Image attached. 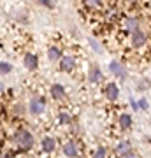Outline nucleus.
I'll use <instances>...</instances> for the list:
<instances>
[{
    "instance_id": "16",
    "label": "nucleus",
    "mask_w": 151,
    "mask_h": 158,
    "mask_svg": "<svg viewBox=\"0 0 151 158\" xmlns=\"http://www.w3.org/2000/svg\"><path fill=\"white\" fill-rule=\"evenodd\" d=\"M149 88H151L149 79H146V77L139 79V83H137V91H144V90H149Z\"/></svg>"
},
{
    "instance_id": "7",
    "label": "nucleus",
    "mask_w": 151,
    "mask_h": 158,
    "mask_svg": "<svg viewBox=\"0 0 151 158\" xmlns=\"http://www.w3.org/2000/svg\"><path fill=\"white\" fill-rule=\"evenodd\" d=\"M23 63H25V67H27L28 70H35V69L39 67V58H37V55H34V53H27L25 58H23Z\"/></svg>"
},
{
    "instance_id": "12",
    "label": "nucleus",
    "mask_w": 151,
    "mask_h": 158,
    "mask_svg": "<svg viewBox=\"0 0 151 158\" xmlns=\"http://www.w3.org/2000/svg\"><path fill=\"white\" fill-rule=\"evenodd\" d=\"M42 151L46 153H51V151H55V148H56V141L53 139V137H44L42 139Z\"/></svg>"
},
{
    "instance_id": "26",
    "label": "nucleus",
    "mask_w": 151,
    "mask_h": 158,
    "mask_svg": "<svg viewBox=\"0 0 151 158\" xmlns=\"http://www.w3.org/2000/svg\"><path fill=\"white\" fill-rule=\"evenodd\" d=\"M14 111H16V113H23V106H16V107H14Z\"/></svg>"
},
{
    "instance_id": "18",
    "label": "nucleus",
    "mask_w": 151,
    "mask_h": 158,
    "mask_svg": "<svg viewBox=\"0 0 151 158\" xmlns=\"http://www.w3.org/2000/svg\"><path fill=\"white\" fill-rule=\"evenodd\" d=\"M58 121L62 125H69L72 119H70V114H67V113H60L58 114Z\"/></svg>"
},
{
    "instance_id": "2",
    "label": "nucleus",
    "mask_w": 151,
    "mask_h": 158,
    "mask_svg": "<svg viewBox=\"0 0 151 158\" xmlns=\"http://www.w3.org/2000/svg\"><path fill=\"white\" fill-rule=\"evenodd\" d=\"M146 40H148L146 32H142V30H139V28L130 34V42H132V48H135V49H139V48L146 46Z\"/></svg>"
},
{
    "instance_id": "11",
    "label": "nucleus",
    "mask_w": 151,
    "mask_h": 158,
    "mask_svg": "<svg viewBox=\"0 0 151 158\" xmlns=\"http://www.w3.org/2000/svg\"><path fill=\"white\" fill-rule=\"evenodd\" d=\"M114 151H116V155L123 156V155L132 151V144H130L128 141H121V142H118V146L114 148Z\"/></svg>"
},
{
    "instance_id": "3",
    "label": "nucleus",
    "mask_w": 151,
    "mask_h": 158,
    "mask_svg": "<svg viewBox=\"0 0 151 158\" xmlns=\"http://www.w3.org/2000/svg\"><path fill=\"white\" fill-rule=\"evenodd\" d=\"M46 109V102L42 97H34L32 100H30V104H28V111H30V114H42Z\"/></svg>"
},
{
    "instance_id": "14",
    "label": "nucleus",
    "mask_w": 151,
    "mask_h": 158,
    "mask_svg": "<svg viewBox=\"0 0 151 158\" xmlns=\"http://www.w3.org/2000/svg\"><path fill=\"white\" fill-rule=\"evenodd\" d=\"M125 28H127L128 34L135 32V30L139 28V19H137V18H127V19H125Z\"/></svg>"
},
{
    "instance_id": "13",
    "label": "nucleus",
    "mask_w": 151,
    "mask_h": 158,
    "mask_svg": "<svg viewBox=\"0 0 151 158\" xmlns=\"http://www.w3.org/2000/svg\"><path fill=\"white\" fill-rule=\"evenodd\" d=\"M118 123H120V128L121 130L132 128V116H130V114H121V116L118 118Z\"/></svg>"
},
{
    "instance_id": "8",
    "label": "nucleus",
    "mask_w": 151,
    "mask_h": 158,
    "mask_svg": "<svg viewBox=\"0 0 151 158\" xmlns=\"http://www.w3.org/2000/svg\"><path fill=\"white\" fill-rule=\"evenodd\" d=\"M102 70L97 65H91L90 67V70H88V79H90V83H93V85H97V83H100L102 81Z\"/></svg>"
},
{
    "instance_id": "4",
    "label": "nucleus",
    "mask_w": 151,
    "mask_h": 158,
    "mask_svg": "<svg viewBox=\"0 0 151 158\" xmlns=\"http://www.w3.org/2000/svg\"><path fill=\"white\" fill-rule=\"evenodd\" d=\"M109 70H111L112 76H118V77H121V79H125L127 76H128L127 67H125L123 63H120V62H111L109 63Z\"/></svg>"
},
{
    "instance_id": "1",
    "label": "nucleus",
    "mask_w": 151,
    "mask_h": 158,
    "mask_svg": "<svg viewBox=\"0 0 151 158\" xmlns=\"http://www.w3.org/2000/svg\"><path fill=\"white\" fill-rule=\"evenodd\" d=\"M14 142H16L21 149H30V148L34 146V135H32L28 130L21 128L14 134Z\"/></svg>"
},
{
    "instance_id": "28",
    "label": "nucleus",
    "mask_w": 151,
    "mask_h": 158,
    "mask_svg": "<svg viewBox=\"0 0 151 158\" xmlns=\"http://www.w3.org/2000/svg\"><path fill=\"white\" fill-rule=\"evenodd\" d=\"M128 2H137V0H128Z\"/></svg>"
},
{
    "instance_id": "25",
    "label": "nucleus",
    "mask_w": 151,
    "mask_h": 158,
    "mask_svg": "<svg viewBox=\"0 0 151 158\" xmlns=\"http://www.w3.org/2000/svg\"><path fill=\"white\" fill-rule=\"evenodd\" d=\"M130 106H132V109H134V111H137V109H139V104H137L135 100H132V102H130Z\"/></svg>"
},
{
    "instance_id": "6",
    "label": "nucleus",
    "mask_w": 151,
    "mask_h": 158,
    "mask_svg": "<svg viewBox=\"0 0 151 158\" xmlns=\"http://www.w3.org/2000/svg\"><path fill=\"white\" fill-rule=\"evenodd\" d=\"M76 69V58L74 56H62L60 58V70L62 72H72Z\"/></svg>"
},
{
    "instance_id": "27",
    "label": "nucleus",
    "mask_w": 151,
    "mask_h": 158,
    "mask_svg": "<svg viewBox=\"0 0 151 158\" xmlns=\"http://www.w3.org/2000/svg\"><path fill=\"white\" fill-rule=\"evenodd\" d=\"M0 91H4V85L2 83H0Z\"/></svg>"
},
{
    "instance_id": "19",
    "label": "nucleus",
    "mask_w": 151,
    "mask_h": 158,
    "mask_svg": "<svg viewBox=\"0 0 151 158\" xmlns=\"http://www.w3.org/2000/svg\"><path fill=\"white\" fill-rule=\"evenodd\" d=\"M88 42H90V46L93 48V51H95V53H99V55H100L102 51H104V49H102V46L99 44V42H97L95 39H88Z\"/></svg>"
},
{
    "instance_id": "22",
    "label": "nucleus",
    "mask_w": 151,
    "mask_h": 158,
    "mask_svg": "<svg viewBox=\"0 0 151 158\" xmlns=\"http://www.w3.org/2000/svg\"><path fill=\"white\" fill-rule=\"evenodd\" d=\"M137 104H139V109H148V107H149V106H148V100H146V98H141V100L137 102Z\"/></svg>"
},
{
    "instance_id": "24",
    "label": "nucleus",
    "mask_w": 151,
    "mask_h": 158,
    "mask_svg": "<svg viewBox=\"0 0 151 158\" xmlns=\"http://www.w3.org/2000/svg\"><path fill=\"white\" fill-rule=\"evenodd\" d=\"M121 158H139V156H137V155H134V153L130 151V153H127V155H123Z\"/></svg>"
},
{
    "instance_id": "10",
    "label": "nucleus",
    "mask_w": 151,
    "mask_h": 158,
    "mask_svg": "<svg viewBox=\"0 0 151 158\" xmlns=\"http://www.w3.org/2000/svg\"><path fill=\"white\" fill-rule=\"evenodd\" d=\"M63 155L69 158H76L79 155V148L76 142H67L65 146H63Z\"/></svg>"
},
{
    "instance_id": "9",
    "label": "nucleus",
    "mask_w": 151,
    "mask_h": 158,
    "mask_svg": "<svg viewBox=\"0 0 151 158\" xmlns=\"http://www.w3.org/2000/svg\"><path fill=\"white\" fill-rule=\"evenodd\" d=\"M49 93H51V97H53L55 100H62L63 97H65V88H63L62 85H58V83H55V85H51Z\"/></svg>"
},
{
    "instance_id": "15",
    "label": "nucleus",
    "mask_w": 151,
    "mask_h": 158,
    "mask_svg": "<svg viewBox=\"0 0 151 158\" xmlns=\"http://www.w3.org/2000/svg\"><path fill=\"white\" fill-rule=\"evenodd\" d=\"M48 58H49V62H60L62 51L58 48H48Z\"/></svg>"
},
{
    "instance_id": "20",
    "label": "nucleus",
    "mask_w": 151,
    "mask_h": 158,
    "mask_svg": "<svg viewBox=\"0 0 151 158\" xmlns=\"http://www.w3.org/2000/svg\"><path fill=\"white\" fill-rule=\"evenodd\" d=\"M93 158H106V148H104V146L97 148V151H95V155H93Z\"/></svg>"
},
{
    "instance_id": "17",
    "label": "nucleus",
    "mask_w": 151,
    "mask_h": 158,
    "mask_svg": "<svg viewBox=\"0 0 151 158\" xmlns=\"http://www.w3.org/2000/svg\"><path fill=\"white\" fill-rule=\"evenodd\" d=\"M12 72V65L9 62H0V76H6V74Z\"/></svg>"
},
{
    "instance_id": "5",
    "label": "nucleus",
    "mask_w": 151,
    "mask_h": 158,
    "mask_svg": "<svg viewBox=\"0 0 151 158\" xmlns=\"http://www.w3.org/2000/svg\"><path fill=\"white\" fill-rule=\"evenodd\" d=\"M104 95H106L107 100H118L120 97V88H118L116 83H107L104 86Z\"/></svg>"
},
{
    "instance_id": "23",
    "label": "nucleus",
    "mask_w": 151,
    "mask_h": 158,
    "mask_svg": "<svg viewBox=\"0 0 151 158\" xmlns=\"http://www.w3.org/2000/svg\"><path fill=\"white\" fill-rule=\"evenodd\" d=\"M39 4L40 6H44V7H53V0H39Z\"/></svg>"
},
{
    "instance_id": "21",
    "label": "nucleus",
    "mask_w": 151,
    "mask_h": 158,
    "mask_svg": "<svg viewBox=\"0 0 151 158\" xmlns=\"http://www.w3.org/2000/svg\"><path fill=\"white\" fill-rule=\"evenodd\" d=\"M84 4L88 7H99L100 6V0H84Z\"/></svg>"
}]
</instances>
